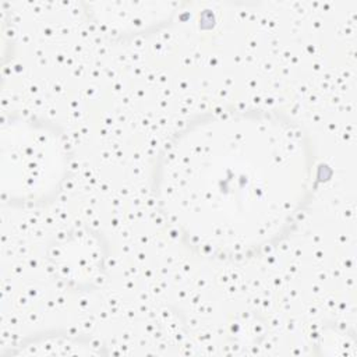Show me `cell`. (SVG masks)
<instances>
[{"mask_svg": "<svg viewBox=\"0 0 357 357\" xmlns=\"http://www.w3.org/2000/svg\"><path fill=\"white\" fill-rule=\"evenodd\" d=\"M53 265L70 282L86 284L95 280L102 268V250L89 234L74 233L54 245Z\"/></svg>", "mask_w": 357, "mask_h": 357, "instance_id": "obj_3", "label": "cell"}, {"mask_svg": "<svg viewBox=\"0 0 357 357\" xmlns=\"http://www.w3.org/2000/svg\"><path fill=\"white\" fill-rule=\"evenodd\" d=\"M315 169L307 137L289 117L215 110L188 121L165 145L153 188L166 219L191 247L244 258L296 223Z\"/></svg>", "mask_w": 357, "mask_h": 357, "instance_id": "obj_1", "label": "cell"}, {"mask_svg": "<svg viewBox=\"0 0 357 357\" xmlns=\"http://www.w3.org/2000/svg\"><path fill=\"white\" fill-rule=\"evenodd\" d=\"M8 155L10 162L3 163V169L11 167V188L22 199L45 197L66 169V156L56 135L32 126L22 127V132H11Z\"/></svg>", "mask_w": 357, "mask_h": 357, "instance_id": "obj_2", "label": "cell"}]
</instances>
